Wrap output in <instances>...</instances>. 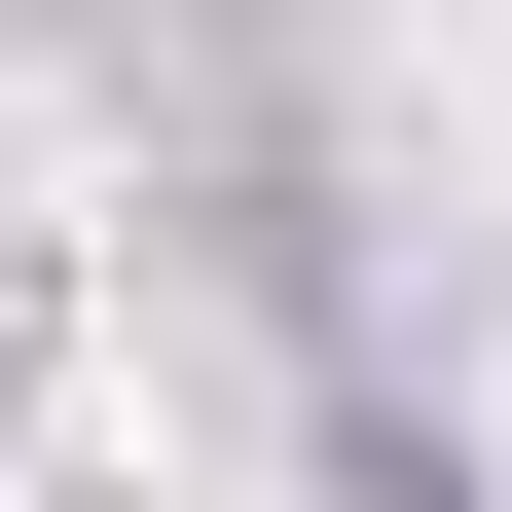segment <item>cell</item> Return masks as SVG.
Returning <instances> with one entry per match:
<instances>
[{
  "instance_id": "1",
  "label": "cell",
  "mask_w": 512,
  "mask_h": 512,
  "mask_svg": "<svg viewBox=\"0 0 512 512\" xmlns=\"http://www.w3.org/2000/svg\"><path fill=\"white\" fill-rule=\"evenodd\" d=\"M366 512H476V476H439V439H366Z\"/></svg>"
}]
</instances>
